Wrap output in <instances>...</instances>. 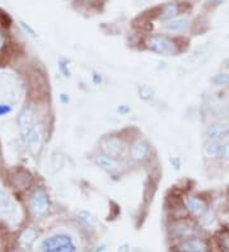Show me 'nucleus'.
I'll use <instances>...</instances> for the list:
<instances>
[{
  "label": "nucleus",
  "instance_id": "f257e3e1",
  "mask_svg": "<svg viewBox=\"0 0 229 252\" xmlns=\"http://www.w3.org/2000/svg\"><path fill=\"white\" fill-rule=\"evenodd\" d=\"M145 46L152 53L162 56H177L182 51L180 42L167 34H152L145 41Z\"/></svg>",
  "mask_w": 229,
  "mask_h": 252
},
{
  "label": "nucleus",
  "instance_id": "f03ea898",
  "mask_svg": "<svg viewBox=\"0 0 229 252\" xmlns=\"http://www.w3.org/2000/svg\"><path fill=\"white\" fill-rule=\"evenodd\" d=\"M129 147L130 145L126 143L125 139L116 132L107 134L99 140V149L102 153L108 154L111 157L124 158L125 156H128Z\"/></svg>",
  "mask_w": 229,
  "mask_h": 252
},
{
  "label": "nucleus",
  "instance_id": "7ed1b4c3",
  "mask_svg": "<svg viewBox=\"0 0 229 252\" xmlns=\"http://www.w3.org/2000/svg\"><path fill=\"white\" fill-rule=\"evenodd\" d=\"M42 252H76L78 246L75 241L67 234H55L47 237L41 242Z\"/></svg>",
  "mask_w": 229,
  "mask_h": 252
},
{
  "label": "nucleus",
  "instance_id": "20e7f679",
  "mask_svg": "<svg viewBox=\"0 0 229 252\" xmlns=\"http://www.w3.org/2000/svg\"><path fill=\"white\" fill-rule=\"evenodd\" d=\"M93 162H95L98 168L112 176L121 175L126 169V164L122 158L111 157V156L102 153V152L96 154L95 158H93Z\"/></svg>",
  "mask_w": 229,
  "mask_h": 252
},
{
  "label": "nucleus",
  "instance_id": "39448f33",
  "mask_svg": "<svg viewBox=\"0 0 229 252\" xmlns=\"http://www.w3.org/2000/svg\"><path fill=\"white\" fill-rule=\"evenodd\" d=\"M152 154V145L147 139L137 138L129 147L128 158L134 163L147 162Z\"/></svg>",
  "mask_w": 229,
  "mask_h": 252
},
{
  "label": "nucleus",
  "instance_id": "423d86ee",
  "mask_svg": "<svg viewBox=\"0 0 229 252\" xmlns=\"http://www.w3.org/2000/svg\"><path fill=\"white\" fill-rule=\"evenodd\" d=\"M50 197L45 190H36L30 197V209L37 218L46 217L50 212Z\"/></svg>",
  "mask_w": 229,
  "mask_h": 252
},
{
  "label": "nucleus",
  "instance_id": "0eeeda50",
  "mask_svg": "<svg viewBox=\"0 0 229 252\" xmlns=\"http://www.w3.org/2000/svg\"><path fill=\"white\" fill-rule=\"evenodd\" d=\"M43 139H45V127L43 124H34L27 132H26V143L30 152L33 156H37L42 149Z\"/></svg>",
  "mask_w": 229,
  "mask_h": 252
},
{
  "label": "nucleus",
  "instance_id": "6e6552de",
  "mask_svg": "<svg viewBox=\"0 0 229 252\" xmlns=\"http://www.w3.org/2000/svg\"><path fill=\"white\" fill-rule=\"evenodd\" d=\"M183 205L186 208V212L194 218H201L205 213L208 212V204L202 197L189 195L183 199Z\"/></svg>",
  "mask_w": 229,
  "mask_h": 252
},
{
  "label": "nucleus",
  "instance_id": "1a4fd4ad",
  "mask_svg": "<svg viewBox=\"0 0 229 252\" xmlns=\"http://www.w3.org/2000/svg\"><path fill=\"white\" fill-rule=\"evenodd\" d=\"M178 252H209L208 243L201 238L190 237L185 238L177 245Z\"/></svg>",
  "mask_w": 229,
  "mask_h": 252
},
{
  "label": "nucleus",
  "instance_id": "9d476101",
  "mask_svg": "<svg viewBox=\"0 0 229 252\" xmlns=\"http://www.w3.org/2000/svg\"><path fill=\"white\" fill-rule=\"evenodd\" d=\"M206 139H214V140H222L229 138V124L227 123H215L211 124L205 130Z\"/></svg>",
  "mask_w": 229,
  "mask_h": 252
},
{
  "label": "nucleus",
  "instance_id": "9b49d317",
  "mask_svg": "<svg viewBox=\"0 0 229 252\" xmlns=\"http://www.w3.org/2000/svg\"><path fill=\"white\" fill-rule=\"evenodd\" d=\"M191 22L185 17H177V18L168 21L164 23V30L168 33L172 34H183L190 30Z\"/></svg>",
  "mask_w": 229,
  "mask_h": 252
},
{
  "label": "nucleus",
  "instance_id": "f8f14e48",
  "mask_svg": "<svg viewBox=\"0 0 229 252\" xmlns=\"http://www.w3.org/2000/svg\"><path fill=\"white\" fill-rule=\"evenodd\" d=\"M17 124L22 130L28 131L36 124V112H34L33 108L30 107V106L23 108L17 117Z\"/></svg>",
  "mask_w": 229,
  "mask_h": 252
},
{
  "label": "nucleus",
  "instance_id": "ddd939ff",
  "mask_svg": "<svg viewBox=\"0 0 229 252\" xmlns=\"http://www.w3.org/2000/svg\"><path fill=\"white\" fill-rule=\"evenodd\" d=\"M180 12H181L180 4L172 1V3L164 4V5L161 8L158 18L163 22L172 21V19L177 18V17L180 16Z\"/></svg>",
  "mask_w": 229,
  "mask_h": 252
},
{
  "label": "nucleus",
  "instance_id": "4468645a",
  "mask_svg": "<svg viewBox=\"0 0 229 252\" xmlns=\"http://www.w3.org/2000/svg\"><path fill=\"white\" fill-rule=\"evenodd\" d=\"M223 143L222 140H214V139H206V142L204 144V152L205 157L206 158H218L222 156V151H223Z\"/></svg>",
  "mask_w": 229,
  "mask_h": 252
},
{
  "label": "nucleus",
  "instance_id": "2eb2a0df",
  "mask_svg": "<svg viewBox=\"0 0 229 252\" xmlns=\"http://www.w3.org/2000/svg\"><path fill=\"white\" fill-rule=\"evenodd\" d=\"M136 94L137 98L143 102H152L153 99L156 98V91L148 84H141V86L137 87Z\"/></svg>",
  "mask_w": 229,
  "mask_h": 252
},
{
  "label": "nucleus",
  "instance_id": "dca6fc26",
  "mask_svg": "<svg viewBox=\"0 0 229 252\" xmlns=\"http://www.w3.org/2000/svg\"><path fill=\"white\" fill-rule=\"evenodd\" d=\"M174 229L177 232V236L182 237V238H190L194 232V227L189 224L187 221H178Z\"/></svg>",
  "mask_w": 229,
  "mask_h": 252
},
{
  "label": "nucleus",
  "instance_id": "f3484780",
  "mask_svg": "<svg viewBox=\"0 0 229 252\" xmlns=\"http://www.w3.org/2000/svg\"><path fill=\"white\" fill-rule=\"evenodd\" d=\"M78 217H79V220L82 221L83 224L86 225V227L88 228V229H95V227H96V218L93 216H92L91 213L87 212V210H82V212H79Z\"/></svg>",
  "mask_w": 229,
  "mask_h": 252
},
{
  "label": "nucleus",
  "instance_id": "a211bd4d",
  "mask_svg": "<svg viewBox=\"0 0 229 252\" xmlns=\"http://www.w3.org/2000/svg\"><path fill=\"white\" fill-rule=\"evenodd\" d=\"M36 240V232L33 229H26L19 237V242L23 247H30Z\"/></svg>",
  "mask_w": 229,
  "mask_h": 252
},
{
  "label": "nucleus",
  "instance_id": "6ab92c4d",
  "mask_svg": "<svg viewBox=\"0 0 229 252\" xmlns=\"http://www.w3.org/2000/svg\"><path fill=\"white\" fill-rule=\"evenodd\" d=\"M59 69L65 78L71 77V63L69 59L60 58L59 59Z\"/></svg>",
  "mask_w": 229,
  "mask_h": 252
},
{
  "label": "nucleus",
  "instance_id": "aec40b11",
  "mask_svg": "<svg viewBox=\"0 0 229 252\" xmlns=\"http://www.w3.org/2000/svg\"><path fill=\"white\" fill-rule=\"evenodd\" d=\"M211 83L218 87L229 86V74L228 73H218L211 78Z\"/></svg>",
  "mask_w": 229,
  "mask_h": 252
},
{
  "label": "nucleus",
  "instance_id": "412c9836",
  "mask_svg": "<svg viewBox=\"0 0 229 252\" xmlns=\"http://www.w3.org/2000/svg\"><path fill=\"white\" fill-rule=\"evenodd\" d=\"M220 252H229V232H222L218 237Z\"/></svg>",
  "mask_w": 229,
  "mask_h": 252
},
{
  "label": "nucleus",
  "instance_id": "4be33fe9",
  "mask_svg": "<svg viewBox=\"0 0 229 252\" xmlns=\"http://www.w3.org/2000/svg\"><path fill=\"white\" fill-rule=\"evenodd\" d=\"M12 205L9 195L6 194L5 191L0 190V210H8Z\"/></svg>",
  "mask_w": 229,
  "mask_h": 252
},
{
  "label": "nucleus",
  "instance_id": "5701e85b",
  "mask_svg": "<svg viewBox=\"0 0 229 252\" xmlns=\"http://www.w3.org/2000/svg\"><path fill=\"white\" fill-rule=\"evenodd\" d=\"M103 80V75L99 71H93L92 73V82H93V84H96V86H102Z\"/></svg>",
  "mask_w": 229,
  "mask_h": 252
},
{
  "label": "nucleus",
  "instance_id": "b1692460",
  "mask_svg": "<svg viewBox=\"0 0 229 252\" xmlns=\"http://www.w3.org/2000/svg\"><path fill=\"white\" fill-rule=\"evenodd\" d=\"M220 157L229 160V140L223 143V151H222V156H220Z\"/></svg>",
  "mask_w": 229,
  "mask_h": 252
},
{
  "label": "nucleus",
  "instance_id": "393cba45",
  "mask_svg": "<svg viewBox=\"0 0 229 252\" xmlns=\"http://www.w3.org/2000/svg\"><path fill=\"white\" fill-rule=\"evenodd\" d=\"M13 107L10 105H0V117L5 116L9 112H12Z\"/></svg>",
  "mask_w": 229,
  "mask_h": 252
},
{
  "label": "nucleus",
  "instance_id": "a878e982",
  "mask_svg": "<svg viewBox=\"0 0 229 252\" xmlns=\"http://www.w3.org/2000/svg\"><path fill=\"white\" fill-rule=\"evenodd\" d=\"M117 114L120 115H128L130 111H131V108L129 107L128 105H119L117 106Z\"/></svg>",
  "mask_w": 229,
  "mask_h": 252
},
{
  "label": "nucleus",
  "instance_id": "bb28decb",
  "mask_svg": "<svg viewBox=\"0 0 229 252\" xmlns=\"http://www.w3.org/2000/svg\"><path fill=\"white\" fill-rule=\"evenodd\" d=\"M169 162L172 163V164H173V167L176 169H178L181 167V160H180V158H177V157H172L171 159H169Z\"/></svg>",
  "mask_w": 229,
  "mask_h": 252
},
{
  "label": "nucleus",
  "instance_id": "cd10ccee",
  "mask_svg": "<svg viewBox=\"0 0 229 252\" xmlns=\"http://www.w3.org/2000/svg\"><path fill=\"white\" fill-rule=\"evenodd\" d=\"M5 46V37L1 34V32H0V50L3 49V47Z\"/></svg>",
  "mask_w": 229,
  "mask_h": 252
},
{
  "label": "nucleus",
  "instance_id": "c85d7f7f",
  "mask_svg": "<svg viewBox=\"0 0 229 252\" xmlns=\"http://www.w3.org/2000/svg\"><path fill=\"white\" fill-rule=\"evenodd\" d=\"M22 26H23V27L26 28V31H27V32H30V33L32 34V36H36V33H34V31H33V30H32V28H31V27H28V26L26 25V23H22Z\"/></svg>",
  "mask_w": 229,
  "mask_h": 252
},
{
  "label": "nucleus",
  "instance_id": "c756f323",
  "mask_svg": "<svg viewBox=\"0 0 229 252\" xmlns=\"http://www.w3.org/2000/svg\"><path fill=\"white\" fill-rule=\"evenodd\" d=\"M61 101L64 102L65 105H66V103H69V102H70V98H69V95L67 94H61Z\"/></svg>",
  "mask_w": 229,
  "mask_h": 252
},
{
  "label": "nucleus",
  "instance_id": "7c9ffc66",
  "mask_svg": "<svg viewBox=\"0 0 229 252\" xmlns=\"http://www.w3.org/2000/svg\"><path fill=\"white\" fill-rule=\"evenodd\" d=\"M119 252H129V245H122L119 247Z\"/></svg>",
  "mask_w": 229,
  "mask_h": 252
},
{
  "label": "nucleus",
  "instance_id": "2f4dec72",
  "mask_svg": "<svg viewBox=\"0 0 229 252\" xmlns=\"http://www.w3.org/2000/svg\"><path fill=\"white\" fill-rule=\"evenodd\" d=\"M226 0H214V3L215 4H223Z\"/></svg>",
  "mask_w": 229,
  "mask_h": 252
}]
</instances>
